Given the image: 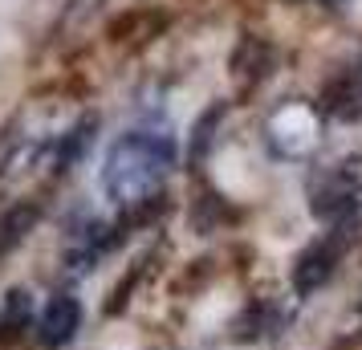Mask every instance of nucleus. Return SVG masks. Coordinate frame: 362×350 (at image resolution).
Masks as SVG:
<instances>
[{
  "label": "nucleus",
  "mask_w": 362,
  "mask_h": 350,
  "mask_svg": "<svg viewBox=\"0 0 362 350\" xmlns=\"http://www.w3.org/2000/svg\"><path fill=\"white\" fill-rule=\"evenodd\" d=\"M342 245H346V236H326V240H317L313 249H305L297 257V265H293L297 293H313V289H322L329 281V273H334L338 257H342Z\"/></svg>",
  "instance_id": "2"
},
{
  "label": "nucleus",
  "mask_w": 362,
  "mask_h": 350,
  "mask_svg": "<svg viewBox=\"0 0 362 350\" xmlns=\"http://www.w3.org/2000/svg\"><path fill=\"white\" fill-rule=\"evenodd\" d=\"M78 326H82V305L74 298H66V293H57V298L45 305V314H41V342L45 346H66L69 338L78 334Z\"/></svg>",
  "instance_id": "3"
},
{
  "label": "nucleus",
  "mask_w": 362,
  "mask_h": 350,
  "mask_svg": "<svg viewBox=\"0 0 362 350\" xmlns=\"http://www.w3.org/2000/svg\"><path fill=\"white\" fill-rule=\"evenodd\" d=\"M326 106L334 118H362V66L338 74L326 90Z\"/></svg>",
  "instance_id": "4"
},
{
  "label": "nucleus",
  "mask_w": 362,
  "mask_h": 350,
  "mask_svg": "<svg viewBox=\"0 0 362 350\" xmlns=\"http://www.w3.org/2000/svg\"><path fill=\"white\" fill-rule=\"evenodd\" d=\"M322 4H329V8H338V4H346V0H322Z\"/></svg>",
  "instance_id": "6"
},
{
  "label": "nucleus",
  "mask_w": 362,
  "mask_h": 350,
  "mask_svg": "<svg viewBox=\"0 0 362 350\" xmlns=\"http://www.w3.org/2000/svg\"><path fill=\"white\" fill-rule=\"evenodd\" d=\"M4 326H8V338L29 326V298L25 293H8V301H4Z\"/></svg>",
  "instance_id": "5"
},
{
  "label": "nucleus",
  "mask_w": 362,
  "mask_h": 350,
  "mask_svg": "<svg viewBox=\"0 0 362 350\" xmlns=\"http://www.w3.org/2000/svg\"><path fill=\"white\" fill-rule=\"evenodd\" d=\"M171 167H175V143L167 134L131 131L106 151L102 187H106V196L115 204L139 208V204L155 200V192L167 184Z\"/></svg>",
  "instance_id": "1"
}]
</instances>
